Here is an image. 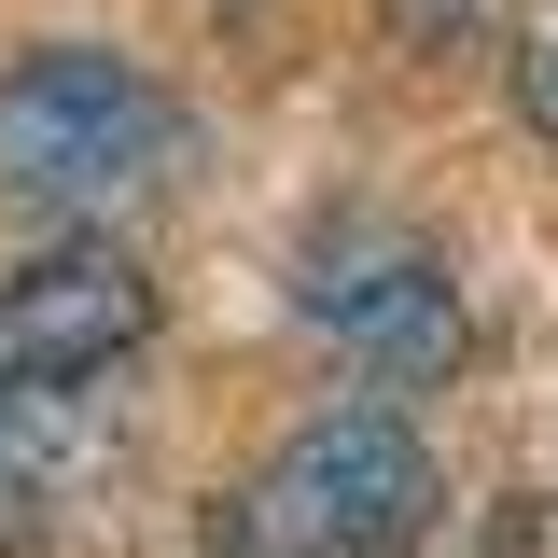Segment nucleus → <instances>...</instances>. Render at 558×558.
<instances>
[{
    "mask_svg": "<svg viewBox=\"0 0 558 558\" xmlns=\"http://www.w3.org/2000/svg\"><path fill=\"white\" fill-rule=\"evenodd\" d=\"M433 461L391 405H336L223 502V558H405Z\"/></svg>",
    "mask_w": 558,
    "mask_h": 558,
    "instance_id": "nucleus-2",
    "label": "nucleus"
},
{
    "mask_svg": "<svg viewBox=\"0 0 558 558\" xmlns=\"http://www.w3.org/2000/svg\"><path fill=\"white\" fill-rule=\"evenodd\" d=\"M517 98H531V126L558 140V14H545V28H531V57H517Z\"/></svg>",
    "mask_w": 558,
    "mask_h": 558,
    "instance_id": "nucleus-5",
    "label": "nucleus"
},
{
    "mask_svg": "<svg viewBox=\"0 0 558 558\" xmlns=\"http://www.w3.org/2000/svg\"><path fill=\"white\" fill-rule=\"evenodd\" d=\"M140 336H154V279L126 252H98V223H70V252H28V266L0 279V377L98 391Z\"/></svg>",
    "mask_w": 558,
    "mask_h": 558,
    "instance_id": "nucleus-4",
    "label": "nucleus"
},
{
    "mask_svg": "<svg viewBox=\"0 0 558 558\" xmlns=\"http://www.w3.org/2000/svg\"><path fill=\"white\" fill-rule=\"evenodd\" d=\"M182 182V98L98 43H43L0 70V209L28 223H126Z\"/></svg>",
    "mask_w": 558,
    "mask_h": 558,
    "instance_id": "nucleus-1",
    "label": "nucleus"
},
{
    "mask_svg": "<svg viewBox=\"0 0 558 558\" xmlns=\"http://www.w3.org/2000/svg\"><path fill=\"white\" fill-rule=\"evenodd\" d=\"M293 307H307L363 377H391V391H418V377L461 363V293H447V266H433V238L377 223V209H336V223L307 238Z\"/></svg>",
    "mask_w": 558,
    "mask_h": 558,
    "instance_id": "nucleus-3",
    "label": "nucleus"
}]
</instances>
